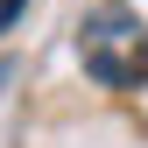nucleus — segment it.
I'll return each mask as SVG.
<instances>
[{"label": "nucleus", "mask_w": 148, "mask_h": 148, "mask_svg": "<svg viewBox=\"0 0 148 148\" xmlns=\"http://www.w3.org/2000/svg\"><path fill=\"white\" fill-rule=\"evenodd\" d=\"M0 85H7V64H0Z\"/></svg>", "instance_id": "3"}, {"label": "nucleus", "mask_w": 148, "mask_h": 148, "mask_svg": "<svg viewBox=\"0 0 148 148\" xmlns=\"http://www.w3.org/2000/svg\"><path fill=\"white\" fill-rule=\"evenodd\" d=\"M78 64L92 85L106 92H134L148 85V21L127 0H99V7L78 14Z\"/></svg>", "instance_id": "1"}, {"label": "nucleus", "mask_w": 148, "mask_h": 148, "mask_svg": "<svg viewBox=\"0 0 148 148\" xmlns=\"http://www.w3.org/2000/svg\"><path fill=\"white\" fill-rule=\"evenodd\" d=\"M21 7H28V0H0V35L14 28V14H21Z\"/></svg>", "instance_id": "2"}]
</instances>
